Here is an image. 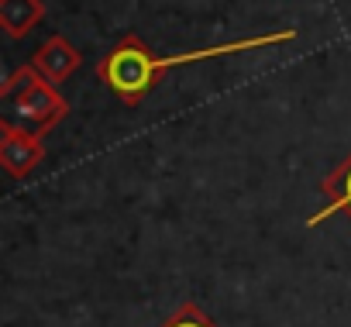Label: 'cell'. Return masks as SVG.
<instances>
[{"instance_id": "obj_5", "label": "cell", "mask_w": 351, "mask_h": 327, "mask_svg": "<svg viewBox=\"0 0 351 327\" xmlns=\"http://www.w3.org/2000/svg\"><path fill=\"white\" fill-rule=\"evenodd\" d=\"M320 190H324V197H327V207H320L317 214H310L306 228H317V224H324V221L334 217V214H348V217H351V152L324 176Z\"/></svg>"}, {"instance_id": "obj_6", "label": "cell", "mask_w": 351, "mask_h": 327, "mask_svg": "<svg viewBox=\"0 0 351 327\" xmlns=\"http://www.w3.org/2000/svg\"><path fill=\"white\" fill-rule=\"evenodd\" d=\"M45 18L42 0H0V28L11 42L25 38L32 28H38Z\"/></svg>"}, {"instance_id": "obj_2", "label": "cell", "mask_w": 351, "mask_h": 327, "mask_svg": "<svg viewBox=\"0 0 351 327\" xmlns=\"http://www.w3.org/2000/svg\"><path fill=\"white\" fill-rule=\"evenodd\" d=\"M0 100L11 107V114L25 124V128H35V131H52L56 124H62L69 117V100L28 62V66H18L4 86H0Z\"/></svg>"}, {"instance_id": "obj_7", "label": "cell", "mask_w": 351, "mask_h": 327, "mask_svg": "<svg viewBox=\"0 0 351 327\" xmlns=\"http://www.w3.org/2000/svg\"><path fill=\"white\" fill-rule=\"evenodd\" d=\"M162 327H217V324L207 317V310H204L200 303H193V300H190V303H183L180 310H176Z\"/></svg>"}, {"instance_id": "obj_3", "label": "cell", "mask_w": 351, "mask_h": 327, "mask_svg": "<svg viewBox=\"0 0 351 327\" xmlns=\"http://www.w3.org/2000/svg\"><path fill=\"white\" fill-rule=\"evenodd\" d=\"M45 131L14 124L11 117L0 121V166L11 180H28V173H35L45 158Z\"/></svg>"}, {"instance_id": "obj_1", "label": "cell", "mask_w": 351, "mask_h": 327, "mask_svg": "<svg viewBox=\"0 0 351 327\" xmlns=\"http://www.w3.org/2000/svg\"><path fill=\"white\" fill-rule=\"evenodd\" d=\"M296 38V28H279V32H265L255 38H238V42H224V45H207V49H193V52H176V56H155L138 35H124L117 38V45L97 62V76L100 83L128 107H138L152 86L158 83L162 73L169 69H183L193 62H207L217 56H238V52H258V49H272V45H286Z\"/></svg>"}, {"instance_id": "obj_4", "label": "cell", "mask_w": 351, "mask_h": 327, "mask_svg": "<svg viewBox=\"0 0 351 327\" xmlns=\"http://www.w3.org/2000/svg\"><path fill=\"white\" fill-rule=\"evenodd\" d=\"M80 62H83V56L76 52V45H73L66 35H49V38L35 49V56H32V66H35L49 83H66V80L80 69Z\"/></svg>"}]
</instances>
